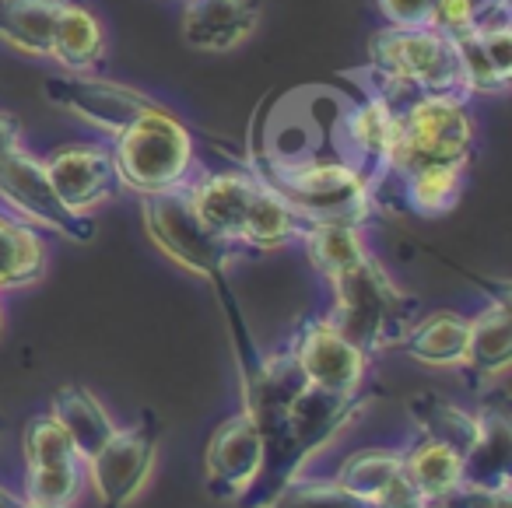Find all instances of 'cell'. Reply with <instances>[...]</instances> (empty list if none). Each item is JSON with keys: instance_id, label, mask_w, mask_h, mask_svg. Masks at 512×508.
<instances>
[{"instance_id": "cell-1", "label": "cell", "mask_w": 512, "mask_h": 508, "mask_svg": "<svg viewBox=\"0 0 512 508\" xmlns=\"http://www.w3.org/2000/svg\"><path fill=\"white\" fill-rule=\"evenodd\" d=\"M330 284H334V309L327 316L330 326L341 330L365 354L397 347L411 330L414 302L390 281V274L372 256L358 260Z\"/></svg>"}, {"instance_id": "cell-2", "label": "cell", "mask_w": 512, "mask_h": 508, "mask_svg": "<svg viewBox=\"0 0 512 508\" xmlns=\"http://www.w3.org/2000/svg\"><path fill=\"white\" fill-rule=\"evenodd\" d=\"M113 162L116 179L148 197V193L176 190V186L190 183L197 148H193L190 130L169 109L151 102L123 134H116Z\"/></svg>"}, {"instance_id": "cell-3", "label": "cell", "mask_w": 512, "mask_h": 508, "mask_svg": "<svg viewBox=\"0 0 512 508\" xmlns=\"http://www.w3.org/2000/svg\"><path fill=\"white\" fill-rule=\"evenodd\" d=\"M256 176L264 179L271 190H278L302 218L313 221H348L358 225L372 214V186L351 162L337 158V162H274L256 165Z\"/></svg>"}, {"instance_id": "cell-4", "label": "cell", "mask_w": 512, "mask_h": 508, "mask_svg": "<svg viewBox=\"0 0 512 508\" xmlns=\"http://www.w3.org/2000/svg\"><path fill=\"white\" fill-rule=\"evenodd\" d=\"M369 71L414 88L418 95H446L467 102L460 46L453 36L432 29H397L386 25L369 39Z\"/></svg>"}, {"instance_id": "cell-5", "label": "cell", "mask_w": 512, "mask_h": 508, "mask_svg": "<svg viewBox=\"0 0 512 508\" xmlns=\"http://www.w3.org/2000/svg\"><path fill=\"white\" fill-rule=\"evenodd\" d=\"M474 148V123L467 102L446 95H418L397 113L390 172L386 179L407 176L421 165H467Z\"/></svg>"}, {"instance_id": "cell-6", "label": "cell", "mask_w": 512, "mask_h": 508, "mask_svg": "<svg viewBox=\"0 0 512 508\" xmlns=\"http://www.w3.org/2000/svg\"><path fill=\"white\" fill-rule=\"evenodd\" d=\"M144 228H148L151 242H155L169 260H176L179 267L193 270V274L207 277V281L225 277V267H228V260H232L235 246L218 239V235L197 218L186 186L148 193V197H144Z\"/></svg>"}, {"instance_id": "cell-7", "label": "cell", "mask_w": 512, "mask_h": 508, "mask_svg": "<svg viewBox=\"0 0 512 508\" xmlns=\"http://www.w3.org/2000/svg\"><path fill=\"white\" fill-rule=\"evenodd\" d=\"M0 200L25 221V225L50 228V232L64 235L74 242H92L95 225L85 214L71 211L53 190L46 165L32 158L25 148L11 151L8 158H0Z\"/></svg>"}, {"instance_id": "cell-8", "label": "cell", "mask_w": 512, "mask_h": 508, "mask_svg": "<svg viewBox=\"0 0 512 508\" xmlns=\"http://www.w3.org/2000/svg\"><path fill=\"white\" fill-rule=\"evenodd\" d=\"M158 452V421L144 414L134 428H116L113 438L85 459V477H92L102 508H127L148 484Z\"/></svg>"}, {"instance_id": "cell-9", "label": "cell", "mask_w": 512, "mask_h": 508, "mask_svg": "<svg viewBox=\"0 0 512 508\" xmlns=\"http://www.w3.org/2000/svg\"><path fill=\"white\" fill-rule=\"evenodd\" d=\"M288 351L299 361L309 386L330 389V393H358L365 386L369 354L351 344L341 330H334L327 316L306 319L295 330Z\"/></svg>"}, {"instance_id": "cell-10", "label": "cell", "mask_w": 512, "mask_h": 508, "mask_svg": "<svg viewBox=\"0 0 512 508\" xmlns=\"http://www.w3.org/2000/svg\"><path fill=\"white\" fill-rule=\"evenodd\" d=\"M46 99L64 113H74L78 120L106 130V134H123L155 99L144 92L116 81L95 78V74H64V78L46 81Z\"/></svg>"}, {"instance_id": "cell-11", "label": "cell", "mask_w": 512, "mask_h": 508, "mask_svg": "<svg viewBox=\"0 0 512 508\" xmlns=\"http://www.w3.org/2000/svg\"><path fill=\"white\" fill-rule=\"evenodd\" d=\"M264 466V445L260 431L249 410L228 417L207 442L204 473H207V494L218 501H239L249 491Z\"/></svg>"}, {"instance_id": "cell-12", "label": "cell", "mask_w": 512, "mask_h": 508, "mask_svg": "<svg viewBox=\"0 0 512 508\" xmlns=\"http://www.w3.org/2000/svg\"><path fill=\"white\" fill-rule=\"evenodd\" d=\"M43 165L60 200L78 214L99 207L120 186L113 151L99 148V144H67V148L53 151L50 158H43Z\"/></svg>"}, {"instance_id": "cell-13", "label": "cell", "mask_w": 512, "mask_h": 508, "mask_svg": "<svg viewBox=\"0 0 512 508\" xmlns=\"http://www.w3.org/2000/svg\"><path fill=\"white\" fill-rule=\"evenodd\" d=\"M256 190H260V176L253 169L207 172V176L186 183V193H190V204L197 211V218L218 239H225L235 249H239L242 228H246Z\"/></svg>"}, {"instance_id": "cell-14", "label": "cell", "mask_w": 512, "mask_h": 508, "mask_svg": "<svg viewBox=\"0 0 512 508\" xmlns=\"http://www.w3.org/2000/svg\"><path fill=\"white\" fill-rule=\"evenodd\" d=\"M393 134H397V113L376 95H365L341 120V137L348 144L344 162H351L365 176V183L372 186V200H376L379 186L386 183V172H390Z\"/></svg>"}, {"instance_id": "cell-15", "label": "cell", "mask_w": 512, "mask_h": 508, "mask_svg": "<svg viewBox=\"0 0 512 508\" xmlns=\"http://www.w3.org/2000/svg\"><path fill=\"white\" fill-rule=\"evenodd\" d=\"M337 484L355 498L369 501L376 508H418L425 505L418 487L411 484L404 470V456L390 449H362L348 456L337 470Z\"/></svg>"}, {"instance_id": "cell-16", "label": "cell", "mask_w": 512, "mask_h": 508, "mask_svg": "<svg viewBox=\"0 0 512 508\" xmlns=\"http://www.w3.org/2000/svg\"><path fill=\"white\" fill-rule=\"evenodd\" d=\"M260 22V0H183L179 29L190 50L228 53Z\"/></svg>"}, {"instance_id": "cell-17", "label": "cell", "mask_w": 512, "mask_h": 508, "mask_svg": "<svg viewBox=\"0 0 512 508\" xmlns=\"http://www.w3.org/2000/svg\"><path fill=\"white\" fill-rule=\"evenodd\" d=\"M106 57V29L78 0H64L50 36V57L67 74H95Z\"/></svg>"}, {"instance_id": "cell-18", "label": "cell", "mask_w": 512, "mask_h": 508, "mask_svg": "<svg viewBox=\"0 0 512 508\" xmlns=\"http://www.w3.org/2000/svg\"><path fill=\"white\" fill-rule=\"evenodd\" d=\"M467 337L470 319H463L460 312H432L421 323H411V330L404 333L397 347L421 365L456 368L467 358Z\"/></svg>"}, {"instance_id": "cell-19", "label": "cell", "mask_w": 512, "mask_h": 508, "mask_svg": "<svg viewBox=\"0 0 512 508\" xmlns=\"http://www.w3.org/2000/svg\"><path fill=\"white\" fill-rule=\"evenodd\" d=\"M512 361V319H509V298L491 302L481 316L470 319V337H467V358L463 368L481 382L495 379L509 368Z\"/></svg>"}, {"instance_id": "cell-20", "label": "cell", "mask_w": 512, "mask_h": 508, "mask_svg": "<svg viewBox=\"0 0 512 508\" xmlns=\"http://www.w3.org/2000/svg\"><path fill=\"white\" fill-rule=\"evenodd\" d=\"M306 228H309V221L302 218L278 190H271V186L260 179V190H256L253 207H249L239 246L271 253V249H281V246H288V242H299Z\"/></svg>"}, {"instance_id": "cell-21", "label": "cell", "mask_w": 512, "mask_h": 508, "mask_svg": "<svg viewBox=\"0 0 512 508\" xmlns=\"http://www.w3.org/2000/svg\"><path fill=\"white\" fill-rule=\"evenodd\" d=\"M53 417H57L60 428L67 431V438L74 442L81 459H92L116 431L109 410L81 386L57 389V396H53Z\"/></svg>"}, {"instance_id": "cell-22", "label": "cell", "mask_w": 512, "mask_h": 508, "mask_svg": "<svg viewBox=\"0 0 512 508\" xmlns=\"http://www.w3.org/2000/svg\"><path fill=\"white\" fill-rule=\"evenodd\" d=\"M477 417H481V435H477L474 449L463 456V480L484 487H505L512 473L509 417L502 407H484Z\"/></svg>"}, {"instance_id": "cell-23", "label": "cell", "mask_w": 512, "mask_h": 508, "mask_svg": "<svg viewBox=\"0 0 512 508\" xmlns=\"http://www.w3.org/2000/svg\"><path fill=\"white\" fill-rule=\"evenodd\" d=\"M407 414L418 424L421 435L449 445V449H456L460 456H467L477 445V435H481V417L456 407L453 400H446V396H439V393H414L411 400H407Z\"/></svg>"}, {"instance_id": "cell-24", "label": "cell", "mask_w": 512, "mask_h": 508, "mask_svg": "<svg viewBox=\"0 0 512 508\" xmlns=\"http://www.w3.org/2000/svg\"><path fill=\"white\" fill-rule=\"evenodd\" d=\"M64 0H0V43L29 57H50V36Z\"/></svg>"}, {"instance_id": "cell-25", "label": "cell", "mask_w": 512, "mask_h": 508, "mask_svg": "<svg viewBox=\"0 0 512 508\" xmlns=\"http://www.w3.org/2000/svg\"><path fill=\"white\" fill-rule=\"evenodd\" d=\"M404 470H407V477H411V484L418 487L425 505H435V501L446 498L456 484H463L460 452L425 435L404 452Z\"/></svg>"}, {"instance_id": "cell-26", "label": "cell", "mask_w": 512, "mask_h": 508, "mask_svg": "<svg viewBox=\"0 0 512 508\" xmlns=\"http://www.w3.org/2000/svg\"><path fill=\"white\" fill-rule=\"evenodd\" d=\"M393 183L407 211H414L418 218H442L460 200L463 169L460 165H421L407 176H397Z\"/></svg>"}, {"instance_id": "cell-27", "label": "cell", "mask_w": 512, "mask_h": 508, "mask_svg": "<svg viewBox=\"0 0 512 508\" xmlns=\"http://www.w3.org/2000/svg\"><path fill=\"white\" fill-rule=\"evenodd\" d=\"M46 270V242L22 218L0 211V291L25 288Z\"/></svg>"}, {"instance_id": "cell-28", "label": "cell", "mask_w": 512, "mask_h": 508, "mask_svg": "<svg viewBox=\"0 0 512 508\" xmlns=\"http://www.w3.org/2000/svg\"><path fill=\"white\" fill-rule=\"evenodd\" d=\"M299 242H306L309 263H313L327 281H334L337 274H344L348 267H355L358 260L369 256L358 225H348V221H313V225L302 232Z\"/></svg>"}, {"instance_id": "cell-29", "label": "cell", "mask_w": 512, "mask_h": 508, "mask_svg": "<svg viewBox=\"0 0 512 508\" xmlns=\"http://www.w3.org/2000/svg\"><path fill=\"white\" fill-rule=\"evenodd\" d=\"M81 487H85V459L29 466V477H25V498L71 505V501L81 494Z\"/></svg>"}, {"instance_id": "cell-30", "label": "cell", "mask_w": 512, "mask_h": 508, "mask_svg": "<svg viewBox=\"0 0 512 508\" xmlns=\"http://www.w3.org/2000/svg\"><path fill=\"white\" fill-rule=\"evenodd\" d=\"M25 463L29 466H46V463H67V459H81L74 442L67 438V431L60 428V421L53 414H39L25 424Z\"/></svg>"}, {"instance_id": "cell-31", "label": "cell", "mask_w": 512, "mask_h": 508, "mask_svg": "<svg viewBox=\"0 0 512 508\" xmlns=\"http://www.w3.org/2000/svg\"><path fill=\"white\" fill-rule=\"evenodd\" d=\"M267 508H376L344 491L337 480H292Z\"/></svg>"}, {"instance_id": "cell-32", "label": "cell", "mask_w": 512, "mask_h": 508, "mask_svg": "<svg viewBox=\"0 0 512 508\" xmlns=\"http://www.w3.org/2000/svg\"><path fill=\"white\" fill-rule=\"evenodd\" d=\"M439 508H512V491L505 487H484V484H456L446 498L435 501Z\"/></svg>"}, {"instance_id": "cell-33", "label": "cell", "mask_w": 512, "mask_h": 508, "mask_svg": "<svg viewBox=\"0 0 512 508\" xmlns=\"http://www.w3.org/2000/svg\"><path fill=\"white\" fill-rule=\"evenodd\" d=\"M481 0H435L432 8V29L446 32V36L460 39L474 29V18Z\"/></svg>"}, {"instance_id": "cell-34", "label": "cell", "mask_w": 512, "mask_h": 508, "mask_svg": "<svg viewBox=\"0 0 512 508\" xmlns=\"http://www.w3.org/2000/svg\"><path fill=\"white\" fill-rule=\"evenodd\" d=\"M435 0H379V11L397 29H425L432 25Z\"/></svg>"}, {"instance_id": "cell-35", "label": "cell", "mask_w": 512, "mask_h": 508, "mask_svg": "<svg viewBox=\"0 0 512 508\" xmlns=\"http://www.w3.org/2000/svg\"><path fill=\"white\" fill-rule=\"evenodd\" d=\"M18 148H22V123L15 116L0 113V158H8Z\"/></svg>"}, {"instance_id": "cell-36", "label": "cell", "mask_w": 512, "mask_h": 508, "mask_svg": "<svg viewBox=\"0 0 512 508\" xmlns=\"http://www.w3.org/2000/svg\"><path fill=\"white\" fill-rule=\"evenodd\" d=\"M0 508H25V501L15 498V494H11L8 487H0Z\"/></svg>"}, {"instance_id": "cell-37", "label": "cell", "mask_w": 512, "mask_h": 508, "mask_svg": "<svg viewBox=\"0 0 512 508\" xmlns=\"http://www.w3.org/2000/svg\"><path fill=\"white\" fill-rule=\"evenodd\" d=\"M25 508H71V505H57V501H32V498H25Z\"/></svg>"}, {"instance_id": "cell-38", "label": "cell", "mask_w": 512, "mask_h": 508, "mask_svg": "<svg viewBox=\"0 0 512 508\" xmlns=\"http://www.w3.org/2000/svg\"><path fill=\"white\" fill-rule=\"evenodd\" d=\"M418 508H439V505H418Z\"/></svg>"}]
</instances>
